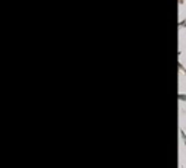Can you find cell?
I'll return each instance as SVG.
<instances>
[{"label":"cell","mask_w":186,"mask_h":168,"mask_svg":"<svg viewBox=\"0 0 186 168\" xmlns=\"http://www.w3.org/2000/svg\"><path fill=\"white\" fill-rule=\"evenodd\" d=\"M179 132H180V136H182V139H183V142H185V145H186V133L183 132V129H180Z\"/></svg>","instance_id":"cell-1"},{"label":"cell","mask_w":186,"mask_h":168,"mask_svg":"<svg viewBox=\"0 0 186 168\" xmlns=\"http://www.w3.org/2000/svg\"><path fill=\"white\" fill-rule=\"evenodd\" d=\"M177 98H179L180 101H185V102H186V94H179V95H177Z\"/></svg>","instance_id":"cell-2"},{"label":"cell","mask_w":186,"mask_h":168,"mask_svg":"<svg viewBox=\"0 0 186 168\" xmlns=\"http://www.w3.org/2000/svg\"><path fill=\"white\" fill-rule=\"evenodd\" d=\"M177 66H179V69H180L182 72H185V73H186V69H185V67H183V66H182V63H180V62L177 63Z\"/></svg>","instance_id":"cell-3"},{"label":"cell","mask_w":186,"mask_h":168,"mask_svg":"<svg viewBox=\"0 0 186 168\" xmlns=\"http://www.w3.org/2000/svg\"><path fill=\"white\" fill-rule=\"evenodd\" d=\"M180 26H186V21H182V22H180Z\"/></svg>","instance_id":"cell-4"}]
</instances>
